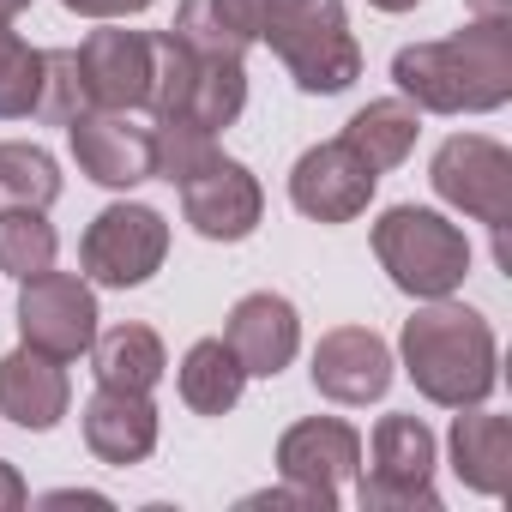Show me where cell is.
<instances>
[{"label": "cell", "instance_id": "e0dca14e", "mask_svg": "<svg viewBox=\"0 0 512 512\" xmlns=\"http://www.w3.org/2000/svg\"><path fill=\"white\" fill-rule=\"evenodd\" d=\"M73 404V380H67V362L19 344L13 356H0V416L31 428V434H49Z\"/></svg>", "mask_w": 512, "mask_h": 512}, {"label": "cell", "instance_id": "4fadbf2b", "mask_svg": "<svg viewBox=\"0 0 512 512\" xmlns=\"http://www.w3.org/2000/svg\"><path fill=\"white\" fill-rule=\"evenodd\" d=\"M223 344L235 350V362H241L247 380H278L296 362V350H302V314L278 290H253V296H241L229 308Z\"/></svg>", "mask_w": 512, "mask_h": 512}, {"label": "cell", "instance_id": "7402d4cb", "mask_svg": "<svg viewBox=\"0 0 512 512\" xmlns=\"http://www.w3.org/2000/svg\"><path fill=\"white\" fill-rule=\"evenodd\" d=\"M241 386H247V374H241V362H235V350H229L223 338H199V344L181 356L175 392H181V404H187L193 416H229V410L241 404Z\"/></svg>", "mask_w": 512, "mask_h": 512}, {"label": "cell", "instance_id": "d6a6232c", "mask_svg": "<svg viewBox=\"0 0 512 512\" xmlns=\"http://www.w3.org/2000/svg\"><path fill=\"white\" fill-rule=\"evenodd\" d=\"M368 7H380V13H416L422 0H368Z\"/></svg>", "mask_w": 512, "mask_h": 512}, {"label": "cell", "instance_id": "5b68a950", "mask_svg": "<svg viewBox=\"0 0 512 512\" xmlns=\"http://www.w3.org/2000/svg\"><path fill=\"white\" fill-rule=\"evenodd\" d=\"M428 181H434V193L452 211H464V217H476V223L494 229V260L512 266V247H506V223H512V151L500 139H488V133H452L434 151Z\"/></svg>", "mask_w": 512, "mask_h": 512}, {"label": "cell", "instance_id": "f1b7e54d", "mask_svg": "<svg viewBox=\"0 0 512 512\" xmlns=\"http://www.w3.org/2000/svg\"><path fill=\"white\" fill-rule=\"evenodd\" d=\"M67 13H79V19H133V13H145L151 0H61Z\"/></svg>", "mask_w": 512, "mask_h": 512}, {"label": "cell", "instance_id": "83f0119b", "mask_svg": "<svg viewBox=\"0 0 512 512\" xmlns=\"http://www.w3.org/2000/svg\"><path fill=\"white\" fill-rule=\"evenodd\" d=\"M85 109H91V91H85L79 49H43V91H37V115H31V121L73 127Z\"/></svg>", "mask_w": 512, "mask_h": 512}, {"label": "cell", "instance_id": "ba28073f", "mask_svg": "<svg viewBox=\"0 0 512 512\" xmlns=\"http://www.w3.org/2000/svg\"><path fill=\"white\" fill-rule=\"evenodd\" d=\"M97 290H91V278L79 272H37V278H25L19 284V338L31 344V350H43V356H55V362H79V356H91V344H97Z\"/></svg>", "mask_w": 512, "mask_h": 512}, {"label": "cell", "instance_id": "1f68e13d", "mask_svg": "<svg viewBox=\"0 0 512 512\" xmlns=\"http://www.w3.org/2000/svg\"><path fill=\"white\" fill-rule=\"evenodd\" d=\"M470 19H512V0H464Z\"/></svg>", "mask_w": 512, "mask_h": 512}, {"label": "cell", "instance_id": "277c9868", "mask_svg": "<svg viewBox=\"0 0 512 512\" xmlns=\"http://www.w3.org/2000/svg\"><path fill=\"white\" fill-rule=\"evenodd\" d=\"M374 260L404 296L440 302L470 272V241H464V229L452 217H440L428 205H392L374 223Z\"/></svg>", "mask_w": 512, "mask_h": 512}, {"label": "cell", "instance_id": "5bb4252c", "mask_svg": "<svg viewBox=\"0 0 512 512\" xmlns=\"http://www.w3.org/2000/svg\"><path fill=\"white\" fill-rule=\"evenodd\" d=\"M392 350H386V338L374 332V326H338V332H326L320 344H314V392L320 398H332V404H350V410H362V404H380L386 398V386H392Z\"/></svg>", "mask_w": 512, "mask_h": 512}, {"label": "cell", "instance_id": "4316f807", "mask_svg": "<svg viewBox=\"0 0 512 512\" xmlns=\"http://www.w3.org/2000/svg\"><path fill=\"white\" fill-rule=\"evenodd\" d=\"M211 157H217V133H205L193 121H151V181L181 187Z\"/></svg>", "mask_w": 512, "mask_h": 512}, {"label": "cell", "instance_id": "7c38bea8", "mask_svg": "<svg viewBox=\"0 0 512 512\" xmlns=\"http://www.w3.org/2000/svg\"><path fill=\"white\" fill-rule=\"evenodd\" d=\"M356 470H362V434L338 416H308V422L284 428V440H278V476L320 494L326 512L344 500V482H356Z\"/></svg>", "mask_w": 512, "mask_h": 512}, {"label": "cell", "instance_id": "d4e9b609", "mask_svg": "<svg viewBox=\"0 0 512 512\" xmlns=\"http://www.w3.org/2000/svg\"><path fill=\"white\" fill-rule=\"evenodd\" d=\"M55 253H61V235L43 211H0V272L7 278H37L55 266Z\"/></svg>", "mask_w": 512, "mask_h": 512}, {"label": "cell", "instance_id": "44dd1931", "mask_svg": "<svg viewBox=\"0 0 512 512\" xmlns=\"http://www.w3.org/2000/svg\"><path fill=\"white\" fill-rule=\"evenodd\" d=\"M169 356H163V338L139 320H121L109 332H97L91 344V374L97 386H115V392H151L163 380Z\"/></svg>", "mask_w": 512, "mask_h": 512}, {"label": "cell", "instance_id": "9c48e42d", "mask_svg": "<svg viewBox=\"0 0 512 512\" xmlns=\"http://www.w3.org/2000/svg\"><path fill=\"white\" fill-rule=\"evenodd\" d=\"M181 217L205 235V241H247L266 217V187L247 163L235 157H211L205 169H193L181 181Z\"/></svg>", "mask_w": 512, "mask_h": 512}, {"label": "cell", "instance_id": "9a60e30c", "mask_svg": "<svg viewBox=\"0 0 512 512\" xmlns=\"http://www.w3.org/2000/svg\"><path fill=\"white\" fill-rule=\"evenodd\" d=\"M91 109H139L151 97V31H91L79 43Z\"/></svg>", "mask_w": 512, "mask_h": 512}, {"label": "cell", "instance_id": "2e32d148", "mask_svg": "<svg viewBox=\"0 0 512 512\" xmlns=\"http://www.w3.org/2000/svg\"><path fill=\"white\" fill-rule=\"evenodd\" d=\"M85 446L97 464H145L157 452V404L151 392H115V386H97L85 398Z\"/></svg>", "mask_w": 512, "mask_h": 512}, {"label": "cell", "instance_id": "8fae6325", "mask_svg": "<svg viewBox=\"0 0 512 512\" xmlns=\"http://www.w3.org/2000/svg\"><path fill=\"white\" fill-rule=\"evenodd\" d=\"M380 175L344 145V139H326V145H308L290 169V205L314 223H356L374 199Z\"/></svg>", "mask_w": 512, "mask_h": 512}, {"label": "cell", "instance_id": "3957f363", "mask_svg": "<svg viewBox=\"0 0 512 512\" xmlns=\"http://www.w3.org/2000/svg\"><path fill=\"white\" fill-rule=\"evenodd\" d=\"M260 43L290 67L296 91L338 97L362 79V43L350 31L344 0H266Z\"/></svg>", "mask_w": 512, "mask_h": 512}, {"label": "cell", "instance_id": "30bf717a", "mask_svg": "<svg viewBox=\"0 0 512 512\" xmlns=\"http://www.w3.org/2000/svg\"><path fill=\"white\" fill-rule=\"evenodd\" d=\"M73 163L85 181L127 193L139 181H151V127L139 121V109H85L73 127Z\"/></svg>", "mask_w": 512, "mask_h": 512}, {"label": "cell", "instance_id": "cb8c5ba5", "mask_svg": "<svg viewBox=\"0 0 512 512\" xmlns=\"http://www.w3.org/2000/svg\"><path fill=\"white\" fill-rule=\"evenodd\" d=\"M61 199V163L43 145H0V211H49Z\"/></svg>", "mask_w": 512, "mask_h": 512}, {"label": "cell", "instance_id": "836d02e7", "mask_svg": "<svg viewBox=\"0 0 512 512\" xmlns=\"http://www.w3.org/2000/svg\"><path fill=\"white\" fill-rule=\"evenodd\" d=\"M25 7H31V0H0V19H19Z\"/></svg>", "mask_w": 512, "mask_h": 512}, {"label": "cell", "instance_id": "4dcf8cb0", "mask_svg": "<svg viewBox=\"0 0 512 512\" xmlns=\"http://www.w3.org/2000/svg\"><path fill=\"white\" fill-rule=\"evenodd\" d=\"M43 506H109V500L91 488H55V494H43Z\"/></svg>", "mask_w": 512, "mask_h": 512}, {"label": "cell", "instance_id": "f546056e", "mask_svg": "<svg viewBox=\"0 0 512 512\" xmlns=\"http://www.w3.org/2000/svg\"><path fill=\"white\" fill-rule=\"evenodd\" d=\"M31 494H25V476L13 470V464H0V512H19Z\"/></svg>", "mask_w": 512, "mask_h": 512}, {"label": "cell", "instance_id": "8992f818", "mask_svg": "<svg viewBox=\"0 0 512 512\" xmlns=\"http://www.w3.org/2000/svg\"><path fill=\"white\" fill-rule=\"evenodd\" d=\"M368 476L356 482V500L368 512H440L434 494V464H440V440L422 416H380L374 440H368Z\"/></svg>", "mask_w": 512, "mask_h": 512}, {"label": "cell", "instance_id": "ac0fdd59", "mask_svg": "<svg viewBox=\"0 0 512 512\" xmlns=\"http://www.w3.org/2000/svg\"><path fill=\"white\" fill-rule=\"evenodd\" d=\"M446 452H452V476L470 488V494H488L500 500L506 482H512V422L470 404L452 416V434H446Z\"/></svg>", "mask_w": 512, "mask_h": 512}, {"label": "cell", "instance_id": "6da1fadb", "mask_svg": "<svg viewBox=\"0 0 512 512\" xmlns=\"http://www.w3.org/2000/svg\"><path fill=\"white\" fill-rule=\"evenodd\" d=\"M392 85L422 115H494L512 103V19H470L440 43L392 55Z\"/></svg>", "mask_w": 512, "mask_h": 512}, {"label": "cell", "instance_id": "7a4b0ae2", "mask_svg": "<svg viewBox=\"0 0 512 512\" xmlns=\"http://www.w3.org/2000/svg\"><path fill=\"white\" fill-rule=\"evenodd\" d=\"M398 356H404V374L410 386L440 404V410H470V404H488V392L500 386V344H494V326L440 296V302H422L404 332H398Z\"/></svg>", "mask_w": 512, "mask_h": 512}, {"label": "cell", "instance_id": "52a82bcc", "mask_svg": "<svg viewBox=\"0 0 512 512\" xmlns=\"http://www.w3.org/2000/svg\"><path fill=\"white\" fill-rule=\"evenodd\" d=\"M163 260H169V223L163 211L133 199L103 205L79 241V266L97 290H139L163 272Z\"/></svg>", "mask_w": 512, "mask_h": 512}, {"label": "cell", "instance_id": "ffe728a7", "mask_svg": "<svg viewBox=\"0 0 512 512\" xmlns=\"http://www.w3.org/2000/svg\"><path fill=\"white\" fill-rule=\"evenodd\" d=\"M416 133H422V109L410 103V97H374L368 109H356L350 121H344V145L374 169V175H386V169H398L410 151H416Z\"/></svg>", "mask_w": 512, "mask_h": 512}, {"label": "cell", "instance_id": "d6986e66", "mask_svg": "<svg viewBox=\"0 0 512 512\" xmlns=\"http://www.w3.org/2000/svg\"><path fill=\"white\" fill-rule=\"evenodd\" d=\"M260 13H266V0H181L169 37L187 55L247 61V49L260 43Z\"/></svg>", "mask_w": 512, "mask_h": 512}, {"label": "cell", "instance_id": "603a6c76", "mask_svg": "<svg viewBox=\"0 0 512 512\" xmlns=\"http://www.w3.org/2000/svg\"><path fill=\"white\" fill-rule=\"evenodd\" d=\"M247 109V67L241 61H211V55H193V79H187V103L181 115L169 121H193L205 133H223L235 127Z\"/></svg>", "mask_w": 512, "mask_h": 512}, {"label": "cell", "instance_id": "484cf974", "mask_svg": "<svg viewBox=\"0 0 512 512\" xmlns=\"http://www.w3.org/2000/svg\"><path fill=\"white\" fill-rule=\"evenodd\" d=\"M43 91V49H31L13 19H0V121H31Z\"/></svg>", "mask_w": 512, "mask_h": 512}]
</instances>
